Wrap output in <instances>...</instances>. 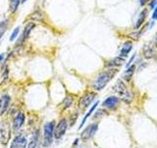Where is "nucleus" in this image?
Wrapping results in <instances>:
<instances>
[{
    "mask_svg": "<svg viewBox=\"0 0 157 148\" xmlns=\"http://www.w3.org/2000/svg\"><path fill=\"white\" fill-rule=\"evenodd\" d=\"M116 73H117L116 69H110V70L101 73L100 75L95 79L94 83H93V87H94L95 90H97V91L102 90V89L109 83V81L113 78V76H114Z\"/></svg>",
    "mask_w": 157,
    "mask_h": 148,
    "instance_id": "1",
    "label": "nucleus"
},
{
    "mask_svg": "<svg viewBox=\"0 0 157 148\" xmlns=\"http://www.w3.org/2000/svg\"><path fill=\"white\" fill-rule=\"evenodd\" d=\"M10 137H11L10 125L6 121H0V142L6 145L8 144Z\"/></svg>",
    "mask_w": 157,
    "mask_h": 148,
    "instance_id": "2",
    "label": "nucleus"
},
{
    "mask_svg": "<svg viewBox=\"0 0 157 148\" xmlns=\"http://www.w3.org/2000/svg\"><path fill=\"white\" fill-rule=\"evenodd\" d=\"M54 128H55V122L53 121L47 122L45 126H44V146H49L52 143Z\"/></svg>",
    "mask_w": 157,
    "mask_h": 148,
    "instance_id": "3",
    "label": "nucleus"
},
{
    "mask_svg": "<svg viewBox=\"0 0 157 148\" xmlns=\"http://www.w3.org/2000/svg\"><path fill=\"white\" fill-rule=\"evenodd\" d=\"M34 28H36V24H34L33 22H29V23L26 24V26H25V28H24V31H23L22 35L20 36V38L18 39L16 47L17 46H21V44H23L25 42L27 41V39L29 37V35H31L32 31Z\"/></svg>",
    "mask_w": 157,
    "mask_h": 148,
    "instance_id": "4",
    "label": "nucleus"
},
{
    "mask_svg": "<svg viewBox=\"0 0 157 148\" xmlns=\"http://www.w3.org/2000/svg\"><path fill=\"white\" fill-rule=\"evenodd\" d=\"M68 123L66 120H61L58 122V125L54 128V137L56 139H60V138L65 134V132L67 130Z\"/></svg>",
    "mask_w": 157,
    "mask_h": 148,
    "instance_id": "5",
    "label": "nucleus"
},
{
    "mask_svg": "<svg viewBox=\"0 0 157 148\" xmlns=\"http://www.w3.org/2000/svg\"><path fill=\"white\" fill-rule=\"evenodd\" d=\"M95 98V94L94 93H88V94H86V95H83L81 100H80V103H78V107L82 110H85L86 109L88 106L90 105L91 102L94 100Z\"/></svg>",
    "mask_w": 157,
    "mask_h": 148,
    "instance_id": "6",
    "label": "nucleus"
},
{
    "mask_svg": "<svg viewBox=\"0 0 157 148\" xmlns=\"http://www.w3.org/2000/svg\"><path fill=\"white\" fill-rule=\"evenodd\" d=\"M28 145L27 138L24 135H18L14 138L10 148H26Z\"/></svg>",
    "mask_w": 157,
    "mask_h": 148,
    "instance_id": "7",
    "label": "nucleus"
},
{
    "mask_svg": "<svg viewBox=\"0 0 157 148\" xmlns=\"http://www.w3.org/2000/svg\"><path fill=\"white\" fill-rule=\"evenodd\" d=\"M96 130H97V125H96V123L88 125L86 130L82 132V139H85V140L90 139V138H91L93 135L95 134Z\"/></svg>",
    "mask_w": 157,
    "mask_h": 148,
    "instance_id": "8",
    "label": "nucleus"
},
{
    "mask_svg": "<svg viewBox=\"0 0 157 148\" xmlns=\"http://www.w3.org/2000/svg\"><path fill=\"white\" fill-rule=\"evenodd\" d=\"M119 98L116 97V96H111V97H108L106 100L102 103L103 107H105L107 109H114L115 107H117L119 105Z\"/></svg>",
    "mask_w": 157,
    "mask_h": 148,
    "instance_id": "9",
    "label": "nucleus"
},
{
    "mask_svg": "<svg viewBox=\"0 0 157 148\" xmlns=\"http://www.w3.org/2000/svg\"><path fill=\"white\" fill-rule=\"evenodd\" d=\"M10 103V97L8 95H0V116H2L3 113L7 111Z\"/></svg>",
    "mask_w": 157,
    "mask_h": 148,
    "instance_id": "10",
    "label": "nucleus"
},
{
    "mask_svg": "<svg viewBox=\"0 0 157 148\" xmlns=\"http://www.w3.org/2000/svg\"><path fill=\"white\" fill-rule=\"evenodd\" d=\"M24 121H25V115L23 113H19L16 116V117L14 118V122H13L14 130H17L19 128H21V126L24 125Z\"/></svg>",
    "mask_w": 157,
    "mask_h": 148,
    "instance_id": "11",
    "label": "nucleus"
},
{
    "mask_svg": "<svg viewBox=\"0 0 157 148\" xmlns=\"http://www.w3.org/2000/svg\"><path fill=\"white\" fill-rule=\"evenodd\" d=\"M22 3V0H9V11L12 14L18 10L20 4Z\"/></svg>",
    "mask_w": 157,
    "mask_h": 148,
    "instance_id": "12",
    "label": "nucleus"
},
{
    "mask_svg": "<svg viewBox=\"0 0 157 148\" xmlns=\"http://www.w3.org/2000/svg\"><path fill=\"white\" fill-rule=\"evenodd\" d=\"M132 44L131 42H126L123 44V47L121 49V56H124V57L128 56V54H129V52L132 49Z\"/></svg>",
    "mask_w": 157,
    "mask_h": 148,
    "instance_id": "13",
    "label": "nucleus"
},
{
    "mask_svg": "<svg viewBox=\"0 0 157 148\" xmlns=\"http://www.w3.org/2000/svg\"><path fill=\"white\" fill-rule=\"evenodd\" d=\"M114 90L117 92V93H119L120 95L122 96L123 94H124L126 91H127V88H126V85L124 84V82L119 80L117 83H116V85L114 86Z\"/></svg>",
    "mask_w": 157,
    "mask_h": 148,
    "instance_id": "14",
    "label": "nucleus"
},
{
    "mask_svg": "<svg viewBox=\"0 0 157 148\" xmlns=\"http://www.w3.org/2000/svg\"><path fill=\"white\" fill-rule=\"evenodd\" d=\"M8 26H9V20L8 19H4V20H2V21H0V39H2L5 32L7 31Z\"/></svg>",
    "mask_w": 157,
    "mask_h": 148,
    "instance_id": "15",
    "label": "nucleus"
},
{
    "mask_svg": "<svg viewBox=\"0 0 157 148\" xmlns=\"http://www.w3.org/2000/svg\"><path fill=\"white\" fill-rule=\"evenodd\" d=\"M123 63H125V60H124V58H122V57H115L114 59H112V60H110L109 62H108L107 64V66H120L122 65Z\"/></svg>",
    "mask_w": 157,
    "mask_h": 148,
    "instance_id": "16",
    "label": "nucleus"
},
{
    "mask_svg": "<svg viewBox=\"0 0 157 148\" xmlns=\"http://www.w3.org/2000/svg\"><path fill=\"white\" fill-rule=\"evenodd\" d=\"M135 69H136L135 65H132L130 68L127 69V71L124 73V79L126 81H130L132 79V75H134V73H135Z\"/></svg>",
    "mask_w": 157,
    "mask_h": 148,
    "instance_id": "17",
    "label": "nucleus"
},
{
    "mask_svg": "<svg viewBox=\"0 0 157 148\" xmlns=\"http://www.w3.org/2000/svg\"><path fill=\"white\" fill-rule=\"evenodd\" d=\"M146 10H144V11H141L140 14V16L139 18H137V21H136V29H139L142 24H144V20H145V17H146Z\"/></svg>",
    "mask_w": 157,
    "mask_h": 148,
    "instance_id": "18",
    "label": "nucleus"
},
{
    "mask_svg": "<svg viewBox=\"0 0 157 148\" xmlns=\"http://www.w3.org/2000/svg\"><path fill=\"white\" fill-rule=\"evenodd\" d=\"M37 140H38V130H36L34 132V134L33 135L31 141H29L28 148H36V144H37Z\"/></svg>",
    "mask_w": 157,
    "mask_h": 148,
    "instance_id": "19",
    "label": "nucleus"
},
{
    "mask_svg": "<svg viewBox=\"0 0 157 148\" xmlns=\"http://www.w3.org/2000/svg\"><path fill=\"white\" fill-rule=\"evenodd\" d=\"M144 57L145 58H151V57H153V56H154L153 48L148 47V46H145L144 47Z\"/></svg>",
    "mask_w": 157,
    "mask_h": 148,
    "instance_id": "20",
    "label": "nucleus"
},
{
    "mask_svg": "<svg viewBox=\"0 0 157 148\" xmlns=\"http://www.w3.org/2000/svg\"><path fill=\"white\" fill-rule=\"evenodd\" d=\"M98 103H99V102L95 103L94 105H93V106L91 107V109L90 110V112H88V113H86V115L85 116V117H83V120H82V123H81V126H80V128H82V127L83 126V125H85V122H86V120H87V117H90V116L91 115V113H93V111H94L95 109H96V107H97V105H98Z\"/></svg>",
    "mask_w": 157,
    "mask_h": 148,
    "instance_id": "21",
    "label": "nucleus"
},
{
    "mask_svg": "<svg viewBox=\"0 0 157 148\" xmlns=\"http://www.w3.org/2000/svg\"><path fill=\"white\" fill-rule=\"evenodd\" d=\"M122 99H123V101H124L125 103L127 104H130L132 100V94L130 92V91H126L124 94L122 95Z\"/></svg>",
    "mask_w": 157,
    "mask_h": 148,
    "instance_id": "22",
    "label": "nucleus"
},
{
    "mask_svg": "<svg viewBox=\"0 0 157 148\" xmlns=\"http://www.w3.org/2000/svg\"><path fill=\"white\" fill-rule=\"evenodd\" d=\"M19 34H20V27H16V28L13 30L11 36H10V42H14L15 39H18Z\"/></svg>",
    "mask_w": 157,
    "mask_h": 148,
    "instance_id": "23",
    "label": "nucleus"
},
{
    "mask_svg": "<svg viewBox=\"0 0 157 148\" xmlns=\"http://www.w3.org/2000/svg\"><path fill=\"white\" fill-rule=\"evenodd\" d=\"M32 18L34 20H37V21L41 22L43 20V16H42V13L40 11H36L32 14Z\"/></svg>",
    "mask_w": 157,
    "mask_h": 148,
    "instance_id": "24",
    "label": "nucleus"
},
{
    "mask_svg": "<svg viewBox=\"0 0 157 148\" xmlns=\"http://www.w3.org/2000/svg\"><path fill=\"white\" fill-rule=\"evenodd\" d=\"M64 104V107H65V109L69 108V107H71L72 106V104H73V99L71 97H67L65 100H64L63 102Z\"/></svg>",
    "mask_w": 157,
    "mask_h": 148,
    "instance_id": "25",
    "label": "nucleus"
},
{
    "mask_svg": "<svg viewBox=\"0 0 157 148\" xmlns=\"http://www.w3.org/2000/svg\"><path fill=\"white\" fill-rule=\"evenodd\" d=\"M152 19H153V20H157V7L154 9L153 14H152Z\"/></svg>",
    "mask_w": 157,
    "mask_h": 148,
    "instance_id": "26",
    "label": "nucleus"
},
{
    "mask_svg": "<svg viewBox=\"0 0 157 148\" xmlns=\"http://www.w3.org/2000/svg\"><path fill=\"white\" fill-rule=\"evenodd\" d=\"M5 59V53H0V64H1Z\"/></svg>",
    "mask_w": 157,
    "mask_h": 148,
    "instance_id": "27",
    "label": "nucleus"
},
{
    "mask_svg": "<svg viewBox=\"0 0 157 148\" xmlns=\"http://www.w3.org/2000/svg\"><path fill=\"white\" fill-rule=\"evenodd\" d=\"M156 4H157V0H153V1H152V2L150 3V7H151V8H153Z\"/></svg>",
    "mask_w": 157,
    "mask_h": 148,
    "instance_id": "28",
    "label": "nucleus"
},
{
    "mask_svg": "<svg viewBox=\"0 0 157 148\" xmlns=\"http://www.w3.org/2000/svg\"><path fill=\"white\" fill-rule=\"evenodd\" d=\"M148 0H140V5H144Z\"/></svg>",
    "mask_w": 157,
    "mask_h": 148,
    "instance_id": "29",
    "label": "nucleus"
},
{
    "mask_svg": "<svg viewBox=\"0 0 157 148\" xmlns=\"http://www.w3.org/2000/svg\"><path fill=\"white\" fill-rule=\"evenodd\" d=\"M155 43H156V46H157V34H156V37H155Z\"/></svg>",
    "mask_w": 157,
    "mask_h": 148,
    "instance_id": "30",
    "label": "nucleus"
},
{
    "mask_svg": "<svg viewBox=\"0 0 157 148\" xmlns=\"http://www.w3.org/2000/svg\"><path fill=\"white\" fill-rule=\"evenodd\" d=\"M28 0H22V3H25V2H27Z\"/></svg>",
    "mask_w": 157,
    "mask_h": 148,
    "instance_id": "31",
    "label": "nucleus"
}]
</instances>
